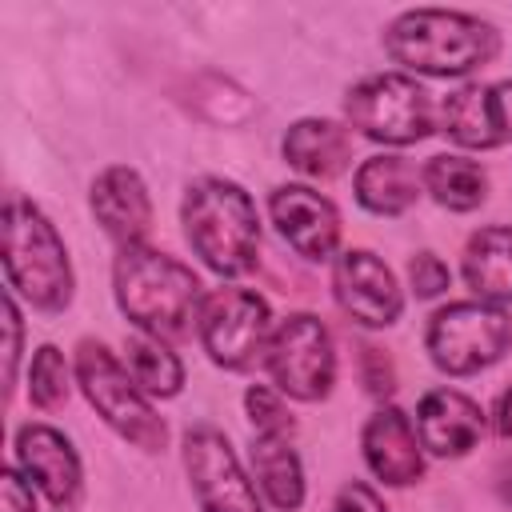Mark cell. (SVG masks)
<instances>
[{"instance_id": "cell-1", "label": "cell", "mask_w": 512, "mask_h": 512, "mask_svg": "<svg viewBox=\"0 0 512 512\" xmlns=\"http://www.w3.org/2000/svg\"><path fill=\"white\" fill-rule=\"evenodd\" d=\"M112 296L136 332L156 336L164 344L184 340L200 324V308H204L200 276L184 260H176L152 244L116 248Z\"/></svg>"}, {"instance_id": "cell-2", "label": "cell", "mask_w": 512, "mask_h": 512, "mask_svg": "<svg viewBox=\"0 0 512 512\" xmlns=\"http://www.w3.org/2000/svg\"><path fill=\"white\" fill-rule=\"evenodd\" d=\"M384 52L416 76H468L500 52V32L456 8H408L388 20Z\"/></svg>"}, {"instance_id": "cell-3", "label": "cell", "mask_w": 512, "mask_h": 512, "mask_svg": "<svg viewBox=\"0 0 512 512\" xmlns=\"http://www.w3.org/2000/svg\"><path fill=\"white\" fill-rule=\"evenodd\" d=\"M0 264L8 276V292L28 300L36 312H64L76 292L68 244L56 224L24 196L4 200L0 224Z\"/></svg>"}, {"instance_id": "cell-4", "label": "cell", "mask_w": 512, "mask_h": 512, "mask_svg": "<svg viewBox=\"0 0 512 512\" xmlns=\"http://www.w3.org/2000/svg\"><path fill=\"white\" fill-rule=\"evenodd\" d=\"M180 224L192 252L216 276H244L256 268L260 252V212L244 184L228 176H200L188 184L180 204Z\"/></svg>"}, {"instance_id": "cell-5", "label": "cell", "mask_w": 512, "mask_h": 512, "mask_svg": "<svg viewBox=\"0 0 512 512\" xmlns=\"http://www.w3.org/2000/svg\"><path fill=\"white\" fill-rule=\"evenodd\" d=\"M76 384L88 396V404L96 408V416L132 448L140 452H160L168 440V424L156 416L152 400L136 388L132 372L116 360V352H108V344L100 340H80L76 344Z\"/></svg>"}, {"instance_id": "cell-6", "label": "cell", "mask_w": 512, "mask_h": 512, "mask_svg": "<svg viewBox=\"0 0 512 512\" xmlns=\"http://www.w3.org/2000/svg\"><path fill=\"white\" fill-rule=\"evenodd\" d=\"M344 116L360 136L392 148L420 144L436 132L432 96L408 72H372L356 80L344 96Z\"/></svg>"}, {"instance_id": "cell-7", "label": "cell", "mask_w": 512, "mask_h": 512, "mask_svg": "<svg viewBox=\"0 0 512 512\" xmlns=\"http://www.w3.org/2000/svg\"><path fill=\"white\" fill-rule=\"evenodd\" d=\"M424 348L440 372L472 376L480 368H492L512 348V316L504 312V304L452 300L432 312Z\"/></svg>"}, {"instance_id": "cell-8", "label": "cell", "mask_w": 512, "mask_h": 512, "mask_svg": "<svg viewBox=\"0 0 512 512\" xmlns=\"http://www.w3.org/2000/svg\"><path fill=\"white\" fill-rule=\"evenodd\" d=\"M264 372L272 388L288 400H300V404L324 400L336 384V348L324 320L312 312L284 316L268 336Z\"/></svg>"}, {"instance_id": "cell-9", "label": "cell", "mask_w": 512, "mask_h": 512, "mask_svg": "<svg viewBox=\"0 0 512 512\" xmlns=\"http://www.w3.org/2000/svg\"><path fill=\"white\" fill-rule=\"evenodd\" d=\"M272 308L252 288H216L204 296L196 336L216 368L244 372L256 360H264L268 336H272Z\"/></svg>"}, {"instance_id": "cell-10", "label": "cell", "mask_w": 512, "mask_h": 512, "mask_svg": "<svg viewBox=\"0 0 512 512\" xmlns=\"http://www.w3.org/2000/svg\"><path fill=\"white\" fill-rule=\"evenodd\" d=\"M180 456L200 512H264V496L252 472H244L236 448L220 428L212 424L188 428Z\"/></svg>"}, {"instance_id": "cell-11", "label": "cell", "mask_w": 512, "mask_h": 512, "mask_svg": "<svg viewBox=\"0 0 512 512\" xmlns=\"http://www.w3.org/2000/svg\"><path fill=\"white\" fill-rule=\"evenodd\" d=\"M332 296L340 312L364 328H388L404 312V292L392 268L368 248H344L332 260Z\"/></svg>"}, {"instance_id": "cell-12", "label": "cell", "mask_w": 512, "mask_h": 512, "mask_svg": "<svg viewBox=\"0 0 512 512\" xmlns=\"http://www.w3.org/2000/svg\"><path fill=\"white\" fill-rule=\"evenodd\" d=\"M16 468L32 480V488L56 508L72 512L84 496V464L72 448V440L52 424H20L16 440Z\"/></svg>"}, {"instance_id": "cell-13", "label": "cell", "mask_w": 512, "mask_h": 512, "mask_svg": "<svg viewBox=\"0 0 512 512\" xmlns=\"http://www.w3.org/2000/svg\"><path fill=\"white\" fill-rule=\"evenodd\" d=\"M440 132L476 152L512 144V80H476L456 88L440 108Z\"/></svg>"}, {"instance_id": "cell-14", "label": "cell", "mask_w": 512, "mask_h": 512, "mask_svg": "<svg viewBox=\"0 0 512 512\" xmlns=\"http://www.w3.org/2000/svg\"><path fill=\"white\" fill-rule=\"evenodd\" d=\"M268 216L304 260H336L340 212L324 192L308 184H280L268 196Z\"/></svg>"}, {"instance_id": "cell-15", "label": "cell", "mask_w": 512, "mask_h": 512, "mask_svg": "<svg viewBox=\"0 0 512 512\" xmlns=\"http://www.w3.org/2000/svg\"><path fill=\"white\" fill-rule=\"evenodd\" d=\"M88 208L96 216V224L104 228V236L116 248H132V244H148L152 232V196L148 184L136 168L128 164H108L96 172L92 188H88Z\"/></svg>"}, {"instance_id": "cell-16", "label": "cell", "mask_w": 512, "mask_h": 512, "mask_svg": "<svg viewBox=\"0 0 512 512\" xmlns=\"http://www.w3.org/2000/svg\"><path fill=\"white\" fill-rule=\"evenodd\" d=\"M360 452H364L368 472L384 480L388 488H408L424 476V444L416 436L412 416L400 412L396 404H380L364 420Z\"/></svg>"}, {"instance_id": "cell-17", "label": "cell", "mask_w": 512, "mask_h": 512, "mask_svg": "<svg viewBox=\"0 0 512 512\" xmlns=\"http://www.w3.org/2000/svg\"><path fill=\"white\" fill-rule=\"evenodd\" d=\"M416 436L424 452L440 460L468 456L484 436V412L472 396L456 388H432L416 404Z\"/></svg>"}, {"instance_id": "cell-18", "label": "cell", "mask_w": 512, "mask_h": 512, "mask_svg": "<svg viewBox=\"0 0 512 512\" xmlns=\"http://www.w3.org/2000/svg\"><path fill=\"white\" fill-rule=\"evenodd\" d=\"M284 160L312 180H332L348 168L352 160V136L344 124L324 120V116H300L296 124H288L284 140H280Z\"/></svg>"}, {"instance_id": "cell-19", "label": "cell", "mask_w": 512, "mask_h": 512, "mask_svg": "<svg viewBox=\"0 0 512 512\" xmlns=\"http://www.w3.org/2000/svg\"><path fill=\"white\" fill-rule=\"evenodd\" d=\"M356 200L372 216H404L420 196H424V176L416 172L412 160L396 152H376L368 156L356 176H352Z\"/></svg>"}, {"instance_id": "cell-20", "label": "cell", "mask_w": 512, "mask_h": 512, "mask_svg": "<svg viewBox=\"0 0 512 512\" xmlns=\"http://www.w3.org/2000/svg\"><path fill=\"white\" fill-rule=\"evenodd\" d=\"M248 468L260 496L276 512H296L304 504L308 484H304V464H300V452L292 448V436H252Z\"/></svg>"}, {"instance_id": "cell-21", "label": "cell", "mask_w": 512, "mask_h": 512, "mask_svg": "<svg viewBox=\"0 0 512 512\" xmlns=\"http://www.w3.org/2000/svg\"><path fill=\"white\" fill-rule=\"evenodd\" d=\"M464 284L476 292V300L504 304L512 300V224H488L468 236L464 260H460Z\"/></svg>"}, {"instance_id": "cell-22", "label": "cell", "mask_w": 512, "mask_h": 512, "mask_svg": "<svg viewBox=\"0 0 512 512\" xmlns=\"http://www.w3.org/2000/svg\"><path fill=\"white\" fill-rule=\"evenodd\" d=\"M420 176H424V192H428L440 208H448V212H472V208H480L484 196H488V172H484L476 160L460 156V152H440V156H432V160L420 168Z\"/></svg>"}, {"instance_id": "cell-23", "label": "cell", "mask_w": 512, "mask_h": 512, "mask_svg": "<svg viewBox=\"0 0 512 512\" xmlns=\"http://www.w3.org/2000/svg\"><path fill=\"white\" fill-rule=\"evenodd\" d=\"M124 368L132 372L136 388L148 400H172L184 388V364H180V356L172 352V344H164L156 336H144V332L128 336L124 340Z\"/></svg>"}, {"instance_id": "cell-24", "label": "cell", "mask_w": 512, "mask_h": 512, "mask_svg": "<svg viewBox=\"0 0 512 512\" xmlns=\"http://www.w3.org/2000/svg\"><path fill=\"white\" fill-rule=\"evenodd\" d=\"M72 392V368L56 344H40L28 360V400L40 412H56Z\"/></svg>"}, {"instance_id": "cell-25", "label": "cell", "mask_w": 512, "mask_h": 512, "mask_svg": "<svg viewBox=\"0 0 512 512\" xmlns=\"http://www.w3.org/2000/svg\"><path fill=\"white\" fill-rule=\"evenodd\" d=\"M244 412H248L252 436H296V420H292L284 396L268 384H252L244 392Z\"/></svg>"}, {"instance_id": "cell-26", "label": "cell", "mask_w": 512, "mask_h": 512, "mask_svg": "<svg viewBox=\"0 0 512 512\" xmlns=\"http://www.w3.org/2000/svg\"><path fill=\"white\" fill-rule=\"evenodd\" d=\"M408 284H412V292L420 296V300H432V296H440V292H448V284H452V272H448V264L436 256V252H416L412 260H408Z\"/></svg>"}, {"instance_id": "cell-27", "label": "cell", "mask_w": 512, "mask_h": 512, "mask_svg": "<svg viewBox=\"0 0 512 512\" xmlns=\"http://www.w3.org/2000/svg\"><path fill=\"white\" fill-rule=\"evenodd\" d=\"M0 512H36V488L16 464L0 472Z\"/></svg>"}, {"instance_id": "cell-28", "label": "cell", "mask_w": 512, "mask_h": 512, "mask_svg": "<svg viewBox=\"0 0 512 512\" xmlns=\"http://www.w3.org/2000/svg\"><path fill=\"white\" fill-rule=\"evenodd\" d=\"M4 328H8V348H4V396L16 388V364H20V308L16 296L4 292Z\"/></svg>"}, {"instance_id": "cell-29", "label": "cell", "mask_w": 512, "mask_h": 512, "mask_svg": "<svg viewBox=\"0 0 512 512\" xmlns=\"http://www.w3.org/2000/svg\"><path fill=\"white\" fill-rule=\"evenodd\" d=\"M332 512H388L384 500L376 496V488H368L364 480H348L336 500H332Z\"/></svg>"}, {"instance_id": "cell-30", "label": "cell", "mask_w": 512, "mask_h": 512, "mask_svg": "<svg viewBox=\"0 0 512 512\" xmlns=\"http://www.w3.org/2000/svg\"><path fill=\"white\" fill-rule=\"evenodd\" d=\"M492 424H496V432H500L504 440H512V388H508V392H500L496 412H492Z\"/></svg>"}]
</instances>
